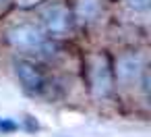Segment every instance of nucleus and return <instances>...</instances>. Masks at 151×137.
Returning a JSON list of instances; mask_svg holds the SVG:
<instances>
[{"instance_id": "f257e3e1", "label": "nucleus", "mask_w": 151, "mask_h": 137, "mask_svg": "<svg viewBox=\"0 0 151 137\" xmlns=\"http://www.w3.org/2000/svg\"><path fill=\"white\" fill-rule=\"evenodd\" d=\"M9 44L23 52H44L48 48V40L44 31L33 23H19L9 29L6 33Z\"/></svg>"}, {"instance_id": "f03ea898", "label": "nucleus", "mask_w": 151, "mask_h": 137, "mask_svg": "<svg viewBox=\"0 0 151 137\" xmlns=\"http://www.w3.org/2000/svg\"><path fill=\"white\" fill-rule=\"evenodd\" d=\"M42 21H44L46 31L50 36H64L70 31V25H73L70 13L64 4H52V7L44 9Z\"/></svg>"}, {"instance_id": "7ed1b4c3", "label": "nucleus", "mask_w": 151, "mask_h": 137, "mask_svg": "<svg viewBox=\"0 0 151 137\" xmlns=\"http://www.w3.org/2000/svg\"><path fill=\"white\" fill-rule=\"evenodd\" d=\"M89 77H91V89L97 98H104L112 91V69L106 56H93Z\"/></svg>"}, {"instance_id": "20e7f679", "label": "nucleus", "mask_w": 151, "mask_h": 137, "mask_svg": "<svg viewBox=\"0 0 151 137\" xmlns=\"http://www.w3.org/2000/svg\"><path fill=\"white\" fill-rule=\"evenodd\" d=\"M15 71H17V77L21 79V83L31 89V91H40L44 87V75L42 71L33 65V62H27V60H17L15 62Z\"/></svg>"}, {"instance_id": "39448f33", "label": "nucleus", "mask_w": 151, "mask_h": 137, "mask_svg": "<svg viewBox=\"0 0 151 137\" xmlns=\"http://www.w3.org/2000/svg\"><path fill=\"white\" fill-rule=\"evenodd\" d=\"M141 71V62L137 56H122L118 60V79L122 83H132Z\"/></svg>"}, {"instance_id": "423d86ee", "label": "nucleus", "mask_w": 151, "mask_h": 137, "mask_svg": "<svg viewBox=\"0 0 151 137\" xmlns=\"http://www.w3.org/2000/svg\"><path fill=\"white\" fill-rule=\"evenodd\" d=\"M99 13V2L97 0H79L77 4V15L81 21H93Z\"/></svg>"}, {"instance_id": "0eeeda50", "label": "nucleus", "mask_w": 151, "mask_h": 137, "mask_svg": "<svg viewBox=\"0 0 151 137\" xmlns=\"http://www.w3.org/2000/svg\"><path fill=\"white\" fill-rule=\"evenodd\" d=\"M149 2H151V0H128V4L132 9H137V11H145L149 7Z\"/></svg>"}, {"instance_id": "6e6552de", "label": "nucleus", "mask_w": 151, "mask_h": 137, "mask_svg": "<svg viewBox=\"0 0 151 137\" xmlns=\"http://www.w3.org/2000/svg\"><path fill=\"white\" fill-rule=\"evenodd\" d=\"M0 129H4V131H13V129H15V123H9V120H0Z\"/></svg>"}]
</instances>
